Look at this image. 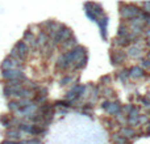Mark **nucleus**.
<instances>
[{
    "mask_svg": "<svg viewBox=\"0 0 150 144\" xmlns=\"http://www.w3.org/2000/svg\"><path fill=\"white\" fill-rule=\"evenodd\" d=\"M113 118V121H115V123L117 124V127H124V126H127V115L125 114H122L121 111L120 113H117L115 117H112Z\"/></svg>",
    "mask_w": 150,
    "mask_h": 144,
    "instance_id": "23",
    "label": "nucleus"
},
{
    "mask_svg": "<svg viewBox=\"0 0 150 144\" xmlns=\"http://www.w3.org/2000/svg\"><path fill=\"white\" fill-rule=\"evenodd\" d=\"M121 108H122V102L117 98V100H115V101H111V105H109L108 110L104 114H105L107 117H115L117 113L121 111Z\"/></svg>",
    "mask_w": 150,
    "mask_h": 144,
    "instance_id": "11",
    "label": "nucleus"
},
{
    "mask_svg": "<svg viewBox=\"0 0 150 144\" xmlns=\"http://www.w3.org/2000/svg\"><path fill=\"white\" fill-rule=\"evenodd\" d=\"M21 134L23 132L18 131L17 129H8L5 131V138L7 140H12V142H18L21 139Z\"/></svg>",
    "mask_w": 150,
    "mask_h": 144,
    "instance_id": "21",
    "label": "nucleus"
},
{
    "mask_svg": "<svg viewBox=\"0 0 150 144\" xmlns=\"http://www.w3.org/2000/svg\"><path fill=\"white\" fill-rule=\"evenodd\" d=\"M84 13H86V16H87V17L90 18L91 21H93V22H96V21H98L99 17H98V16H96L91 9H87V8H84Z\"/></svg>",
    "mask_w": 150,
    "mask_h": 144,
    "instance_id": "29",
    "label": "nucleus"
},
{
    "mask_svg": "<svg viewBox=\"0 0 150 144\" xmlns=\"http://www.w3.org/2000/svg\"><path fill=\"white\" fill-rule=\"evenodd\" d=\"M142 9L136 3H119V15L121 21H130L133 18L138 17Z\"/></svg>",
    "mask_w": 150,
    "mask_h": 144,
    "instance_id": "1",
    "label": "nucleus"
},
{
    "mask_svg": "<svg viewBox=\"0 0 150 144\" xmlns=\"http://www.w3.org/2000/svg\"><path fill=\"white\" fill-rule=\"evenodd\" d=\"M129 68V77L130 80L133 81H137V80H145L146 77V72L144 68H141L138 64H132V66H128Z\"/></svg>",
    "mask_w": 150,
    "mask_h": 144,
    "instance_id": "7",
    "label": "nucleus"
},
{
    "mask_svg": "<svg viewBox=\"0 0 150 144\" xmlns=\"http://www.w3.org/2000/svg\"><path fill=\"white\" fill-rule=\"evenodd\" d=\"M142 134H144V138H150V122L146 124L145 127H142Z\"/></svg>",
    "mask_w": 150,
    "mask_h": 144,
    "instance_id": "32",
    "label": "nucleus"
},
{
    "mask_svg": "<svg viewBox=\"0 0 150 144\" xmlns=\"http://www.w3.org/2000/svg\"><path fill=\"white\" fill-rule=\"evenodd\" d=\"M101 122H103V126L105 127L107 130H109V132H113V131H117L119 130V127H117V124L115 123L113 118L112 117H104L103 119H101Z\"/></svg>",
    "mask_w": 150,
    "mask_h": 144,
    "instance_id": "22",
    "label": "nucleus"
},
{
    "mask_svg": "<svg viewBox=\"0 0 150 144\" xmlns=\"http://www.w3.org/2000/svg\"><path fill=\"white\" fill-rule=\"evenodd\" d=\"M15 49L17 50L18 52H20L23 57H25V58H28L29 57V54H30V47H29V45L28 43H25V42L21 39V41H17L16 42V45H15Z\"/></svg>",
    "mask_w": 150,
    "mask_h": 144,
    "instance_id": "17",
    "label": "nucleus"
},
{
    "mask_svg": "<svg viewBox=\"0 0 150 144\" xmlns=\"http://www.w3.org/2000/svg\"><path fill=\"white\" fill-rule=\"evenodd\" d=\"M1 77L5 80V81H18V82H25L26 76L21 70L18 68H13V70H7V71H3L1 72Z\"/></svg>",
    "mask_w": 150,
    "mask_h": 144,
    "instance_id": "5",
    "label": "nucleus"
},
{
    "mask_svg": "<svg viewBox=\"0 0 150 144\" xmlns=\"http://www.w3.org/2000/svg\"><path fill=\"white\" fill-rule=\"evenodd\" d=\"M0 122H1V124L4 127H7V129H12V121H11L9 115H4L0 118Z\"/></svg>",
    "mask_w": 150,
    "mask_h": 144,
    "instance_id": "27",
    "label": "nucleus"
},
{
    "mask_svg": "<svg viewBox=\"0 0 150 144\" xmlns=\"http://www.w3.org/2000/svg\"><path fill=\"white\" fill-rule=\"evenodd\" d=\"M127 51V55L129 59L132 60H141L142 58H145V54H146V50L144 47V41L138 42V43H134V45H130L128 49H125Z\"/></svg>",
    "mask_w": 150,
    "mask_h": 144,
    "instance_id": "4",
    "label": "nucleus"
},
{
    "mask_svg": "<svg viewBox=\"0 0 150 144\" xmlns=\"http://www.w3.org/2000/svg\"><path fill=\"white\" fill-rule=\"evenodd\" d=\"M8 58H11V59H13V60H16V62H18V63H24L26 60V58L25 57H23V55L20 54V52L17 51V50L13 47L12 50H11V52H9V57Z\"/></svg>",
    "mask_w": 150,
    "mask_h": 144,
    "instance_id": "25",
    "label": "nucleus"
},
{
    "mask_svg": "<svg viewBox=\"0 0 150 144\" xmlns=\"http://www.w3.org/2000/svg\"><path fill=\"white\" fill-rule=\"evenodd\" d=\"M1 144H26V142H21V140H18V142H12V140H4Z\"/></svg>",
    "mask_w": 150,
    "mask_h": 144,
    "instance_id": "34",
    "label": "nucleus"
},
{
    "mask_svg": "<svg viewBox=\"0 0 150 144\" xmlns=\"http://www.w3.org/2000/svg\"><path fill=\"white\" fill-rule=\"evenodd\" d=\"M109 142H111V144H132L130 140L121 136V135L119 134V131L109 132Z\"/></svg>",
    "mask_w": 150,
    "mask_h": 144,
    "instance_id": "15",
    "label": "nucleus"
},
{
    "mask_svg": "<svg viewBox=\"0 0 150 144\" xmlns=\"http://www.w3.org/2000/svg\"><path fill=\"white\" fill-rule=\"evenodd\" d=\"M144 47L145 50H150V39H144Z\"/></svg>",
    "mask_w": 150,
    "mask_h": 144,
    "instance_id": "35",
    "label": "nucleus"
},
{
    "mask_svg": "<svg viewBox=\"0 0 150 144\" xmlns=\"http://www.w3.org/2000/svg\"><path fill=\"white\" fill-rule=\"evenodd\" d=\"M8 109H9L11 111H17L18 110V105H17V100H11L9 102H8Z\"/></svg>",
    "mask_w": 150,
    "mask_h": 144,
    "instance_id": "30",
    "label": "nucleus"
},
{
    "mask_svg": "<svg viewBox=\"0 0 150 144\" xmlns=\"http://www.w3.org/2000/svg\"><path fill=\"white\" fill-rule=\"evenodd\" d=\"M145 96H146V97H148L149 100H150V87H148V89H146V93H145Z\"/></svg>",
    "mask_w": 150,
    "mask_h": 144,
    "instance_id": "36",
    "label": "nucleus"
},
{
    "mask_svg": "<svg viewBox=\"0 0 150 144\" xmlns=\"http://www.w3.org/2000/svg\"><path fill=\"white\" fill-rule=\"evenodd\" d=\"M109 62L115 68L125 67L129 62V58L127 55V51L122 49H111L109 50Z\"/></svg>",
    "mask_w": 150,
    "mask_h": 144,
    "instance_id": "2",
    "label": "nucleus"
},
{
    "mask_svg": "<svg viewBox=\"0 0 150 144\" xmlns=\"http://www.w3.org/2000/svg\"><path fill=\"white\" fill-rule=\"evenodd\" d=\"M130 33V29L129 25H128L127 21H120L119 26H117V33L116 37H128Z\"/></svg>",
    "mask_w": 150,
    "mask_h": 144,
    "instance_id": "19",
    "label": "nucleus"
},
{
    "mask_svg": "<svg viewBox=\"0 0 150 144\" xmlns=\"http://www.w3.org/2000/svg\"><path fill=\"white\" fill-rule=\"evenodd\" d=\"M76 76H75V73H66V75H63L62 77H61V80H59V85L61 87H69V85H73L75 81H76Z\"/></svg>",
    "mask_w": 150,
    "mask_h": 144,
    "instance_id": "18",
    "label": "nucleus"
},
{
    "mask_svg": "<svg viewBox=\"0 0 150 144\" xmlns=\"http://www.w3.org/2000/svg\"><path fill=\"white\" fill-rule=\"evenodd\" d=\"M150 122V119H149V117H148V114L146 113H142L140 115V119H138V126H140V129H142V127H145L146 124H148Z\"/></svg>",
    "mask_w": 150,
    "mask_h": 144,
    "instance_id": "26",
    "label": "nucleus"
},
{
    "mask_svg": "<svg viewBox=\"0 0 150 144\" xmlns=\"http://www.w3.org/2000/svg\"><path fill=\"white\" fill-rule=\"evenodd\" d=\"M54 108H61V109H63V110H69V109L74 108V103L67 100H58L54 102Z\"/></svg>",
    "mask_w": 150,
    "mask_h": 144,
    "instance_id": "24",
    "label": "nucleus"
},
{
    "mask_svg": "<svg viewBox=\"0 0 150 144\" xmlns=\"http://www.w3.org/2000/svg\"><path fill=\"white\" fill-rule=\"evenodd\" d=\"M134 103H137L141 109H146V110H150V100L146 97L145 94H140V93H136V101Z\"/></svg>",
    "mask_w": 150,
    "mask_h": 144,
    "instance_id": "16",
    "label": "nucleus"
},
{
    "mask_svg": "<svg viewBox=\"0 0 150 144\" xmlns=\"http://www.w3.org/2000/svg\"><path fill=\"white\" fill-rule=\"evenodd\" d=\"M109 105H111V101H109V100H100V102H99V108H100L104 113L108 110Z\"/></svg>",
    "mask_w": 150,
    "mask_h": 144,
    "instance_id": "28",
    "label": "nucleus"
},
{
    "mask_svg": "<svg viewBox=\"0 0 150 144\" xmlns=\"http://www.w3.org/2000/svg\"><path fill=\"white\" fill-rule=\"evenodd\" d=\"M113 75L112 73H105L103 76L99 77V81L98 85H100L101 88H105V87H112V82H113Z\"/></svg>",
    "mask_w": 150,
    "mask_h": 144,
    "instance_id": "20",
    "label": "nucleus"
},
{
    "mask_svg": "<svg viewBox=\"0 0 150 144\" xmlns=\"http://www.w3.org/2000/svg\"><path fill=\"white\" fill-rule=\"evenodd\" d=\"M119 134L121 135V136H124L125 139L130 140V142H133V140H137L140 139V138H144V134H142V130H137L134 129V127H130V126H124V127H120L119 130Z\"/></svg>",
    "mask_w": 150,
    "mask_h": 144,
    "instance_id": "6",
    "label": "nucleus"
},
{
    "mask_svg": "<svg viewBox=\"0 0 150 144\" xmlns=\"http://www.w3.org/2000/svg\"><path fill=\"white\" fill-rule=\"evenodd\" d=\"M96 24H98L99 26V31H100V36L101 38L104 39V41H107L108 39V36H107V31H108V24H109V17L108 16H103V17L98 18V21H96Z\"/></svg>",
    "mask_w": 150,
    "mask_h": 144,
    "instance_id": "9",
    "label": "nucleus"
},
{
    "mask_svg": "<svg viewBox=\"0 0 150 144\" xmlns=\"http://www.w3.org/2000/svg\"><path fill=\"white\" fill-rule=\"evenodd\" d=\"M146 114H148V117H149V119H150V110H149V111H146Z\"/></svg>",
    "mask_w": 150,
    "mask_h": 144,
    "instance_id": "37",
    "label": "nucleus"
},
{
    "mask_svg": "<svg viewBox=\"0 0 150 144\" xmlns=\"http://www.w3.org/2000/svg\"><path fill=\"white\" fill-rule=\"evenodd\" d=\"M130 46V42L128 41L127 37H116L111 39V49H128Z\"/></svg>",
    "mask_w": 150,
    "mask_h": 144,
    "instance_id": "10",
    "label": "nucleus"
},
{
    "mask_svg": "<svg viewBox=\"0 0 150 144\" xmlns=\"http://www.w3.org/2000/svg\"><path fill=\"white\" fill-rule=\"evenodd\" d=\"M101 100H109V101L117 100V92L113 89V87L101 88Z\"/></svg>",
    "mask_w": 150,
    "mask_h": 144,
    "instance_id": "12",
    "label": "nucleus"
},
{
    "mask_svg": "<svg viewBox=\"0 0 150 144\" xmlns=\"http://www.w3.org/2000/svg\"><path fill=\"white\" fill-rule=\"evenodd\" d=\"M138 17H140L141 20H142L145 24H146V22H148V21L150 20V15H149L148 12H144V10H142V12H141V15L138 16Z\"/></svg>",
    "mask_w": 150,
    "mask_h": 144,
    "instance_id": "33",
    "label": "nucleus"
},
{
    "mask_svg": "<svg viewBox=\"0 0 150 144\" xmlns=\"http://www.w3.org/2000/svg\"><path fill=\"white\" fill-rule=\"evenodd\" d=\"M73 36H74L73 29L69 28V26H66L65 24H62V25H61V28L57 30V33L54 34V37L50 39V42H52V45L55 47V49H57V47H59L63 42L67 41V39L71 38Z\"/></svg>",
    "mask_w": 150,
    "mask_h": 144,
    "instance_id": "3",
    "label": "nucleus"
},
{
    "mask_svg": "<svg viewBox=\"0 0 150 144\" xmlns=\"http://www.w3.org/2000/svg\"><path fill=\"white\" fill-rule=\"evenodd\" d=\"M36 42H37V46H38V50H41L50 42V38L44 30H40L36 34Z\"/></svg>",
    "mask_w": 150,
    "mask_h": 144,
    "instance_id": "14",
    "label": "nucleus"
},
{
    "mask_svg": "<svg viewBox=\"0 0 150 144\" xmlns=\"http://www.w3.org/2000/svg\"><path fill=\"white\" fill-rule=\"evenodd\" d=\"M113 79L117 80V81H120L121 84H124V85L129 84L130 77H129V68H128V66L121 67V68H117V70L115 71V73H113Z\"/></svg>",
    "mask_w": 150,
    "mask_h": 144,
    "instance_id": "8",
    "label": "nucleus"
},
{
    "mask_svg": "<svg viewBox=\"0 0 150 144\" xmlns=\"http://www.w3.org/2000/svg\"><path fill=\"white\" fill-rule=\"evenodd\" d=\"M79 45V41H78V38L75 36H73L71 38H69L67 41H65L62 45L59 46V50L62 52H66V51H69V50H73L75 49V47Z\"/></svg>",
    "mask_w": 150,
    "mask_h": 144,
    "instance_id": "13",
    "label": "nucleus"
},
{
    "mask_svg": "<svg viewBox=\"0 0 150 144\" xmlns=\"http://www.w3.org/2000/svg\"><path fill=\"white\" fill-rule=\"evenodd\" d=\"M141 7V9L144 10V12H148L150 15V1H142L141 4H138Z\"/></svg>",
    "mask_w": 150,
    "mask_h": 144,
    "instance_id": "31",
    "label": "nucleus"
}]
</instances>
